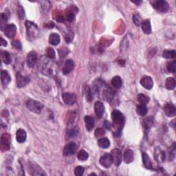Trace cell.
<instances>
[{
    "instance_id": "cell-1",
    "label": "cell",
    "mask_w": 176,
    "mask_h": 176,
    "mask_svg": "<svg viewBox=\"0 0 176 176\" xmlns=\"http://www.w3.org/2000/svg\"><path fill=\"white\" fill-rule=\"evenodd\" d=\"M111 118L113 121V127L116 128V133L121 134L125 124V117L121 111L114 110L111 114Z\"/></svg>"
},
{
    "instance_id": "cell-2",
    "label": "cell",
    "mask_w": 176,
    "mask_h": 176,
    "mask_svg": "<svg viewBox=\"0 0 176 176\" xmlns=\"http://www.w3.org/2000/svg\"><path fill=\"white\" fill-rule=\"evenodd\" d=\"M25 27H26L27 37H28V39L30 40L35 39L39 32L37 25L31 22L26 21L25 22Z\"/></svg>"
},
{
    "instance_id": "cell-3",
    "label": "cell",
    "mask_w": 176,
    "mask_h": 176,
    "mask_svg": "<svg viewBox=\"0 0 176 176\" xmlns=\"http://www.w3.org/2000/svg\"><path fill=\"white\" fill-rule=\"evenodd\" d=\"M26 106L30 111L36 114H40L43 108L42 103H41L40 102L37 101L33 100V99H30V100L28 101Z\"/></svg>"
},
{
    "instance_id": "cell-4",
    "label": "cell",
    "mask_w": 176,
    "mask_h": 176,
    "mask_svg": "<svg viewBox=\"0 0 176 176\" xmlns=\"http://www.w3.org/2000/svg\"><path fill=\"white\" fill-rule=\"evenodd\" d=\"M151 3L153 7L155 10H157L158 12H166L169 9V4L166 1H163V0H154V1H151Z\"/></svg>"
},
{
    "instance_id": "cell-5",
    "label": "cell",
    "mask_w": 176,
    "mask_h": 176,
    "mask_svg": "<svg viewBox=\"0 0 176 176\" xmlns=\"http://www.w3.org/2000/svg\"><path fill=\"white\" fill-rule=\"evenodd\" d=\"M11 147V136L8 134H4L1 138V149L2 151H6Z\"/></svg>"
},
{
    "instance_id": "cell-6",
    "label": "cell",
    "mask_w": 176,
    "mask_h": 176,
    "mask_svg": "<svg viewBox=\"0 0 176 176\" xmlns=\"http://www.w3.org/2000/svg\"><path fill=\"white\" fill-rule=\"evenodd\" d=\"M111 155L112 158V161L113 163H114V164L117 167L121 164V163L122 162V152L119 149H114L111 151Z\"/></svg>"
},
{
    "instance_id": "cell-7",
    "label": "cell",
    "mask_w": 176,
    "mask_h": 176,
    "mask_svg": "<svg viewBox=\"0 0 176 176\" xmlns=\"http://www.w3.org/2000/svg\"><path fill=\"white\" fill-rule=\"evenodd\" d=\"M99 162H100V164L105 168L110 167L111 164L113 163L111 154H105L102 155L100 160H99Z\"/></svg>"
},
{
    "instance_id": "cell-8",
    "label": "cell",
    "mask_w": 176,
    "mask_h": 176,
    "mask_svg": "<svg viewBox=\"0 0 176 176\" xmlns=\"http://www.w3.org/2000/svg\"><path fill=\"white\" fill-rule=\"evenodd\" d=\"M16 81L17 87L22 88V87L26 85L30 82V78L28 76H24L19 72H17L16 75Z\"/></svg>"
},
{
    "instance_id": "cell-9",
    "label": "cell",
    "mask_w": 176,
    "mask_h": 176,
    "mask_svg": "<svg viewBox=\"0 0 176 176\" xmlns=\"http://www.w3.org/2000/svg\"><path fill=\"white\" fill-rule=\"evenodd\" d=\"M76 150V144L75 142H70L65 145L63 149V155L65 156H69V155H73Z\"/></svg>"
},
{
    "instance_id": "cell-10",
    "label": "cell",
    "mask_w": 176,
    "mask_h": 176,
    "mask_svg": "<svg viewBox=\"0 0 176 176\" xmlns=\"http://www.w3.org/2000/svg\"><path fill=\"white\" fill-rule=\"evenodd\" d=\"M62 98L63 102L65 104L69 105H72L75 104L76 101V95L73 93H63L62 95Z\"/></svg>"
},
{
    "instance_id": "cell-11",
    "label": "cell",
    "mask_w": 176,
    "mask_h": 176,
    "mask_svg": "<svg viewBox=\"0 0 176 176\" xmlns=\"http://www.w3.org/2000/svg\"><path fill=\"white\" fill-rule=\"evenodd\" d=\"M17 32V27L14 24H9L5 27L4 33L7 37L12 39L13 38Z\"/></svg>"
},
{
    "instance_id": "cell-12",
    "label": "cell",
    "mask_w": 176,
    "mask_h": 176,
    "mask_svg": "<svg viewBox=\"0 0 176 176\" xmlns=\"http://www.w3.org/2000/svg\"><path fill=\"white\" fill-rule=\"evenodd\" d=\"M140 84L144 88L147 90H151V88L154 86V82H153L152 78L149 76H144L140 80Z\"/></svg>"
},
{
    "instance_id": "cell-13",
    "label": "cell",
    "mask_w": 176,
    "mask_h": 176,
    "mask_svg": "<svg viewBox=\"0 0 176 176\" xmlns=\"http://www.w3.org/2000/svg\"><path fill=\"white\" fill-rule=\"evenodd\" d=\"M37 55L35 51H31L27 56V64L29 68H33L37 63Z\"/></svg>"
},
{
    "instance_id": "cell-14",
    "label": "cell",
    "mask_w": 176,
    "mask_h": 176,
    "mask_svg": "<svg viewBox=\"0 0 176 176\" xmlns=\"http://www.w3.org/2000/svg\"><path fill=\"white\" fill-rule=\"evenodd\" d=\"M164 111L168 117H173L176 114V108L172 103H166L164 106Z\"/></svg>"
},
{
    "instance_id": "cell-15",
    "label": "cell",
    "mask_w": 176,
    "mask_h": 176,
    "mask_svg": "<svg viewBox=\"0 0 176 176\" xmlns=\"http://www.w3.org/2000/svg\"><path fill=\"white\" fill-rule=\"evenodd\" d=\"M75 68V63L71 59H68L65 61L64 65L63 67L62 72L64 75H67L70 74Z\"/></svg>"
},
{
    "instance_id": "cell-16",
    "label": "cell",
    "mask_w": 176,
    "mask_h": 176,
    "mask_svg": "<svg viewBox=\"0 0 176 176\" xmlns=\"http://www.w3.org/2000/svg\"><path fill=\"white\" fill-rule=\"evenodd\" d=\"M94 110H95L96 116L99 118H101L105 112V106L103 103L101 101H96L94 104Z\"/></svg>"
},
{
    "instance_id": "cell-17",
    "label": "cell",
    "mask_w": 176,
    "mask_h": 176,
    "mask_svg": "<svg viewBox=\"0 0 176 176\" xmlns=\"http://www.w3.org/2000/svg\"><path fill=\"white\" fill-rule=\"evenodd\" d=\"M30 173H31L32 175H45V173L44 171L42 169V168L39 167V166L35 165V164H30Z\"/></svg>"
},
{
    "instance_id": "cell-18",
    "label": "cell",
    "mask_w": 176,
    "mask_h": 176,
    "mask_svg": "<svg viewBox=\"0 0 176 176\" xmlns=\"http://www.w3.org/2000/svg\"><path fill=\"white\" fill-rule=\"evenodd\" d=\"M11 81V78L9 74L8 73L7 71L3 70L1 72V81L3 87L6 88V87L8 85Z\"/></svg>"
},
{
    "instance_id": "cell-19",
    "label": "cell",
    "mask_w": 176,
    "mask_h": 176,
    "mask_svg": "<svg viewBox=\"0 0 176 176\" xmlns=\"http://www.w3.org/2000/svg\"><path fill=\"white\" fill-rule=\"evenodd\" d=\"M141 27L142 31L144 32V34L149 35L151 32V25L149 19L144 20L143 22H142Z\"/></svg>"
},
{
    "instance_id": "cell-20",
    "label": "cell",
    "mask_w": 176,
    "mask_h": 176,
    "mask_svg": "<svg viewBox=\"0 0 176 176\" xmlns=\"http://www.w3.org/2000/svg\"><path fill=\"white\" fill-rule=\"evenodd\" d=\"M26 132H25V130L19 129L17 131L16 139L17 142H19V143H22V142H25V140H26Z\"/></svg>"
},
{
    "instance_id": "cell-21",
    "label": "cell",
    "mask_w": 176,
    "mask_h": 176,
    "mask_svg": "<svg viewBox=\"0 0 176 176\" xmlns=\"http://www.w3.org/2000/svg\"><path fill=\"white\" fill-rule=\"evenodd\" d=\"M48 42H49L50 44L55 45L56 46V45L59 44V43L61 42L60 36L57 34V33H52V34L50 35Z\"/></svg>"
},
{
    "instance_id": "cell-22",
    "label": "cell",
    "mask_w": 176,
    "mask_h": 176,
    "mask_svg": "<svg viewBox=\"0 0 176 176\" xmlns=\"http://www.w3.org/2000/svg\"><path fill=\"white\" fill-rule=\"evenodd\" d=\"M85 127L88 131H91L93 129L95 122H94V119L90 116H86L85 117Z\"/></svg>"
},
{
    "instance_id": "cell-23",
    "label": "cell",
    "mask_w": 176,
    "mask_h": 176,
    "mask_svg": "<svg viewBox=\"0 0 176 176\" xmlns=\"http://www.w3.org/2000/svg\"><path fill=\"white\" fill-rule=\"evenodd\" d=\"M142 162H143L144 167L147 169H151L152 163H151V160H150V158L149 157V155H148L146 153H142Z\"/></svg>"
},
{
    "instance_id": "cell-24",
    "label": "cell",
    "mask_w": 176,
    "mask_h": 176,
    "mask_svg": "<svg viewBox=\"0 0 176 176\" xmlns=\"http://www.w3.org/2000/svg\"><path fill=\"white\" fill-rule=\"evenodd\" d=\"M124 160L127 164H129L134 161V153L131 150L127 149L125 151L124 154Z\"/></svg>"
},
{
    "instance_id": "cell-25",
    "label": "cell",
    "mask_w": 176,
    "mask_h": 176,
    "mask_svg": "<svg viewBox=\"0 0 176 176\" xmlns=\"http://www.w3.org/2000/svg\"><path fill=\"white\" fill-rule=\"evenodd\" d=\"M175 85H176V83L174 78L172 77H169L167 78V80H166V82H165V86L167 90H174L175 88Z\"/></svg>"
},
{
    "instance_id": "cell-26",
    "label": "cell",
    "mask_w": 176,
    "mask_h": 176,
    "mask_svg": "<svg viewBox=\"0 0 176 176\" xmlns=\"http://www.w3.org/2000/svg\"><path fill=\"white\" fill-rule=\"evenodd\" d=\"M1 58L2 62L5 64H9L11 62V55L7 51H2L1 52Z\"/></svg>"
},
{
    "instance_id": "cell-27",
    "label": "cell",
    "mask_w": 176,
    "mask_h": 176,
    "mask_svg": "<svg viewBox=\"0 0 176 176\" xmlns=\"http://www.w3.org/2000/svg\"><path fill=\"white\" fill-rule=\"evenodd\" d=\"M147 111H148V109L147 108L146 105L140 104L137 107V108H136L137 114L140 116H145L147 114Z\"/></svg>"
},
{
    "instance_id": "cell-28",
    "label": "cell",
    "mask_w": 176,
    "mask_h": 176,
    "mask_svg": "<svg viewBox=\"0 0 176 176\" xmlns=\"http://www.w3.org/2000/svg\"><path fill=\"white\" fill-rule=\"evenodd\" d=\"M114 93L111 89H105L103 91V97L107 101H111L114 98Z\"/></svg>"
},
{
    "instance_id": "cell-29",
    "label": "cell",
    "mask_w": 176,
    "mask_h": 176,
    "mask_svg": "<svg viewBox=\"0 0 176 176\" xmlns=\"http://www.w3.org/2000/svg\"><path fill=\"white\" fill-rule=\"evenodd\" d=\"M162 56L165 58L171 59V58H173L175 57L176 52L175 50H165L163 51Z\"/></svg>"
},
{
    "instance_id": "cell-30",
    "label": "cell",
    "mask_w": 176,
    "mask_h": 176,
    "mask_svg": "<svg viewBox=\"0 0 176 176\" xmlns=\"http://www.w3.org/2000/svg\"><path fill=\"white\" fill-rule=\"evenodd\" d=\"M98 144L101 148L107 149V148L110 146V142H109V140L107 138H101L98 140Z\"/></svg>"
},
{
    "instance_id": "cell-31",
    "label": "cell",
    "mask_w": 176,
    "mask_h": 176,
    "mask_svg": "<svg viewBox=\"0 0 176 176\" xmlns=\"http://www.w3.org/2000/svg\"><path fill=\"white\" fill-rule=\"evenodd\" d=\"M111 84L115 88H120L122 85V81L119 76H116L112 78Z\"/></svg>"
},
{
    "instance_id": "cell-32",
    "label": "cell",
    "mask_w": 176,
    "mask_h": 176,
    "mask_svg": "<svg viewBox=\"0 0 176 176\" xmlns=\"http://www.w3.org/2000/svg\"><path fill=\"white\" fill-rule=\"evenodd\" d=\"M137 99L140 104L146 105L149 102V98L143 94H139L137 96Z\"/></svg>"
},
{
    "instance_id": "cell-33",
    "label": "cell",
    "mask_w": 176,
    "mask_h": 176,
    "mask_svg": "<svg viewBox=\"0 0 176 176\" xmlns=\"http://www.w3.org/2000/svg\"><path fill=\"white\" fill-rule=\"evenodd\" d=\"M89 158V154L87 153L85 150H81L78 154V159L80 161H86Z\"/></svg>"
},
{
    "instance_id": "cell-34",
    "label": "cell",
    "mask_w": 176,
    "mask_h": 176,
    "mask_svg": "<svg viewBox=\"0 0 176 176\" xmlns=\"http://www.w3.org/2000/svg\"><path fill=\"white\" fill-rule=\"evenodd\" d=\"M175 66H176V63H175V61L168 63L167 65V70L169 71V72L174 73L175 72Z\"/></svg>"
},
{
    "instance_id": "cell-35",
    "label": "cell",
    "mask_w": 176,
    "mask_h": 176,
    "mask_svg": "<svg viewBox=\"0 0 176 176\" xmlns=\"http://www.w3.org/2000/svg\"><path fill=\"white\" fill-rule=\"evenodd\" d=\"M46 54L48 58H51V59H54L56 57V53L55 50L52 48H48L46 50Z\"/></svg>"
},
{
    "instance_id": "cell-36",
    "label": "cell",
    "mask_w": 176,
    "mask_h": 176,
    "mask_svg": "<svg viewBox=\"0 0 176 176\" xmlns=\"http://www.w3.org/2000/svg\"><path fill=\"white\" fill-rule=\"evenodd\" d=\"M84 171H85V169L83 167H81V166H78V167H76L75 169V174L76 176H81L83 175Z\"/></svg>"
},
{
    "instance_id": "cell-37",
    "label": "cell",
    "mask_w": 176,
    "mask_h": 176,
    "mask_svg": "<svg viewBox=\"0 0 176 176\" xmlns=\"http://www.w3.org/2000/svg\"><path fill=\"white\" fill-rule=\"evenodd\" d=\"M105 134V130L103 128H98L95 131V136L96 138H101Z\"/></svg>"
},
{
    "instance_id": "cell-38",
    "label": "cell",
    "mask_w": 176,
    "mask_h": 176,
    "mask_svg": "<svg viewBox=\"0 0 176 176\" xmlns=\"http://www.w3.org/2000/svg\"><path fill=\"white\" fill-rule=\"evenodd\" d=\"M66 18H67V20L69 22L74 21V19H75V14L74 13L73 11H70V12H67V15H66Z\"/></svg>"
},
{
    "instance_id": "cell-39",
    "label": "cell",
    "mask_w": 176,
    "mask_h": 176,
    "mask_svg": "<svg viewBox=\"0 0 176 176\" xmlns=\"http://www.w3.org/2000/svg\"><path fill=\"white\" fill-rule=\"evenodd\" d=\"M133 19H134V22L135 25H136L137 26H139V25L141 24V19H140V17L139 15H135L134 17H133Z\"/></svg>"
},
{
    "instance_id": "cell-40",
    "label": "cell",
    "mask_w": 176,
    "mask_h": 176,
    "mask_svg": "<svg viewBox=\"0 0 176 176\" xmlns=\"http://www.w3.org/2000/svg\"><path fill=\"white\" fill-rule=\"evenodd\" d=\"M18 15H19V17L20 19H23L25 17V12L24 9H23V8L22 6H19L18 8Z\"/></svg>"
},
{
    "instance_id": "cell-41",
    "label": "cell",
    "mask_w": 176,
    "mask_h": 176,
    "mask_svg": "<svg viewBox=\"0 0 176 176\" xmlns=\"http://www.w3.org/2000/svg\"><path fill=\"white\" fill-rule=\"evenodd\" d=\"M68 52H69V51L68 49H66V48H62V49H60L59 50L60 57H65Z\"/></svg>"
},
{
    "instance_id": "cell-42",
    "label": "cell",
    "mask_w": 176,
    "mask_h": 176,
    "mask_svg": "<svg viewBox=\"0 0 176 176\" xmlns=\"http://www.w3.org/2000/svg\"><path fill=\"white\" fill-rule=\"evenodd\" d=\"M12 45H13L15 48H17V49L19 50L22 49V44L19 41H14V42H12Z\"/></svg>"
},
{
    "instance_id": "cell-43",
    "label": "cell",
    "mask_w": 176,
    "mask_h": 176,
    "mask_svg": "<svg viewBox=\"0 0 176 176\" xmlns=\"http://www.w3.org/2000/svg\"><path fill=\"white\" fill-rule=\"evenodd\" d=\"M152 121H150V118H147L144 121V127L146 128H149V126H151L152 125Z\"/></svg>"
},
{
    "instance_id": "cell-44",
    "label": "cell",
    "mask_w": 176,
    "mask_h": 176,
    "mask_svg": "<svg viewBox=\"0 0 176 176\" xmlns=\"http://www.w3.org/2000/svg\"><path fill=\"white\" fill-rule=\"evenodd\" d=\"M78 134V131L76 129H73L72 130H70V131L68 132V134L70 135V136H76V134Z\"/></svg>"
},
{
    "instance_id": "cell-45",
    "label": "cell",
    "mask_w": 176,
    "mask_h": 176,
    "mask_svg": "<svg viewBox=\"0 0 176 176\" xmlns=\"http://www.w3.org/2000/svg\"><path fill=\"white\" fill-rule=\"evenodd\" d=\"M104 125L108 129H111V125L108 121H105L104 122Z\"/></svg>"
},
{
    "instance_id": "cell-46",
    "label": "cell",
    "mask_w": 176,
    "mask_h": 176,
    "mask_svg": "<svg viewBox=\"0 0 176 176\" xmlns=\"http://www.w3.org/2000/svg\"><path fill=\"white\" fill-rule=\"evenodd\" d=\"M1 45L2 46H6L7 45V42L5 41L3 38H1Z\"/></svg>"
},
{
    "instance_id": "cell-47",
    "label": "cell",
    "mask_w": 176,
    "mask_h": 176,
    "mask_svg": "<svg viewBox=\"0 0 176 176\" xmlns=\"http://www.w3.org/2000/svg\"><path fill=\"white\" fill-rule=\"evenodd\" d=\"M57 21L58 22H64V19H63V17L62 16H58L57 18Z\"/></svg>"
},
{
    "instance_id": "cell-48",
    "label": "cell",
    "mask_w": 176,
    "mask_h": 176,
    "mask_svg": "<svg viewBox=\"0 0 176 176\" xmlns=\"http://www.w3.org/2000/svg\"><path fill=\"white\" fill-rule=\"evenodd\" d=\"M132 3H134V4H136V5H139L140 4H141L142 3V1H139V2H131Z\"/></svg>"
}]
</instances>
